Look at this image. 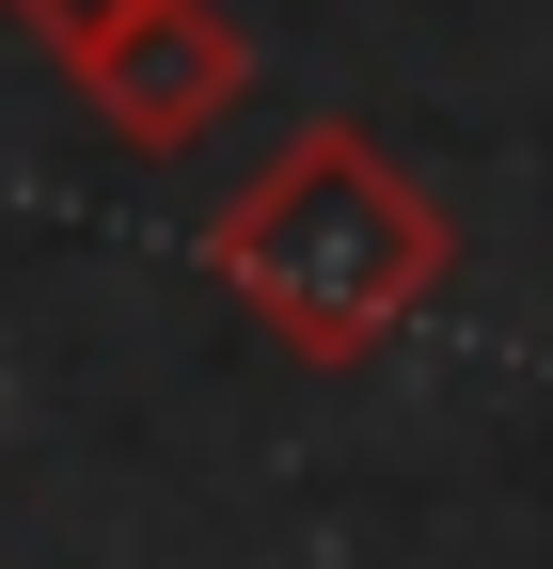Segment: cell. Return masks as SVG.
<instances>
[{"label": "cell", "mask_w": 553, "mask_h": 569, "mask_svg": "<svg viewBox=\"0 0 553 569\" xmlns=\"http://www.w3.org/2000/svg\"><path fill=\"white\" fill-rule=\"evenodd\" d=\"M63 80H80V111L127 142V159H174V142H205V127L238 111L253 48H238L222 0H159V17H127L95 63H63Z\"/></svg>", "instance_id": "obj_2"}, {"label": "cell", "mask_w": 553, "mask_h": 569, "mask_svg": "<svg viewBox=\"0 0 553 569\" xmlns=\"http://www.w3.org/2000/svg\"><path fill=\"white\" fill-rule=\"evenodd\" d=\"M0 17H17V32H32L48 63H95V48H111L127 17H159V0H0Z\"/></svg>", "instance_id": "obj_3"}, {"label": "cell", "mask_w": 553, "mask_h": 569, "mask_svg": "<svg viewBox=\"0 0 553 569\" xmlns=\"http://www.w3.org/2000/svg\"><path fill=\"white\" fill-rule=\"evenodd\" d=\"M459 269V222L443 190L395 159L380 127L316 111L253 159V190L205 206V284L285 348V365H380V348L443 301Z\"/></svg>", "instance_id": "obj_1"}]
</instances>
